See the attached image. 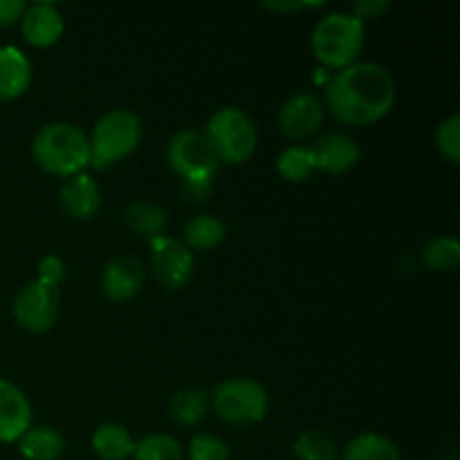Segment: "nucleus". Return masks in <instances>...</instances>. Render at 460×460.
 <instances>
[{"label":"nucleus","mask_w":460,"mask_h":460,"mask_svg":"<svg viewBox=\"0 0 460 460\" xmlns=\"http://www.w3.org/2000/svg\"><path fill=\"white\" fill-rule=\"evenodd\" d=\"M395 103V81L380 63L362 61L331 76L326 106L337 121L349 126H371Z\"/></svg>","instance_id":"nucleus-1"},{"label":"nucleus","mask_w":460,"mask_h":460,"mask_svg":"<svg viewBox=\"0 0 460 460\" xmlns=\"http://www.w3.org/2000/svg\"><path fill=\"white\" fill-rule=\"evenodd\" d=\"M31 155L45 173L72 178L90 164L88 135L70 121H52L36 133Z\"/></svg>","instance_id":"nucleus-2"},{"label":"nucleus","mask_w":460,"mask_h":460,"mask_svg":"<svg viewBox=\"0 0 460 460\" xmlns=\"http://www.w3.org/2000/svg\"><path fill=\"white\" fill-rule=\"evenodd\" d=\"M364 48V22L353 13L332 12L317 22L313 31V52L319 61L332 70L358 63Z\"/></svg>","instance_id":"nucleus-3"},{"label":"nucleus","mask_w":460,"mask_h":460,"mask_svg":"<svg viewBox=\"0 0 460 460\" xmlns=\"http://www.w3.org/2000/svg\"><path fill=\"white\" fill-rule=\"evenodd\" d=\"M142 139V119L133 111L117 108L106 112L94 124L90 142V164L94 169H108L124 160L137 148Z\"/></svg>","instance_id":"nucleus-4"},{"label":"nucleus","mask_w":460,"mask_h":460,"mask_svg":"<svg viewBox=\"0 0 460 460\" xmlns=\"http://www.w3.org/2000/svg\"><path fill=\"white\" fill-rule=\"evenodd\" d=\"M205 137L209 139L220 162L241 164L252 157L259 135L250 115H245L241 108L227 106L209 117Z\"/></svg>","instance_id":"nucleus-5"},{"label":"nucleus","mask_w":460,"mask_h":460,"mask_svg":"<svg viewBox=\"0 0 460 460\" xmlns=\"http://www.w3.org/2000/svg\"><path fill=\"white\" fill-rule=\"evenodd\" d=\"M214 411L223 422L236 427L256 425L268 416V391L250 377H232L214 391Z\"/></svg>","instance_id":"nucleus-6"},{"label":"nucleus","mask_w":460,"mask_h":460,"mask_svg":"<svg viewBox=\"0 0 460 460\" xmlns=\"http://www.w3.org/2000/svg\"><path fill=\"white\" fill-rule=\"evenodd\" d=\"M166 160H169L171 169L189 182H196V180L214 182L220 166L209 139L196 130H180L178 135H173L166 146Z\"/></svg>","instance_id":"nucleus-7"},{"label":"nucleus","mask_w":460,"mask_h":460,"mask_svg":"<svg viewBox=\"0 0 460 460\" xmlns=\"http://www.w3.org/2000/svg\"><path fill=\"white\" fill-rule=\"evenodd\" d=\"M58 304H61L58 288L36 279L18 290L12 305L13 319L27 332H36V335L48 332L58 317Z\"/></svg>","instance_id":"nucleus-8"},{"label":"nucleus","mask_w":460,"mask_h":460,"mask_svg":"<svg viewBox=\"0 0 460 460\" xmlns=\"http://www.w3.org/2000/svg\"><path fill=\"white\" fill-rule=\"evenodd\" d=\"M151 263L157 283L166 290H180L193 274V252L166 234L151 238Z\"/></svg>","instance_id":"nucleus-9"},{"label":"nucleus","mask_w":460,"mask_h":460,"mask_svg":"<svg viewBox=\"0 0 460 460\" xmlns=\"http://www.w3.org/2000/svg\"><path fill=\"white\" fill-rule=\"evenodd\" d=\"M322 121L323 103L313 93L295 94L279 111V128L288 139H295V142L313 137Z\"/></svg>","instance_id":"nucleus-10"},{"label":"nucleus","mask_w":460,"mask_h":460,"mask_svg":"<svg viewBox=\"0 0 460 460\" xmlns=\"http://www.w3.org/2000/svg\"><path fill=\"white\" fill-rule=\"evenodd\" d=\"M313 157L314 169L326 171V173L341 175L353 169L359 160V146L353 137L346 133H326L314 139L308 146Z\"/></svg>","instance_id":"nucleus-11"},{"label":"nucleus","mask_w":460,"mask_h":460,"mask_svg":"<svg viewBox=\"0 0 460 460\" xmlns=\"http://www.w3.org/2000/svg\"><path fill=\"white\" fill-rule=\"evenodd\" d=\"M30 427V400L16 385L0 377V443H18Z\"/></svg>","instance_id":"nucleus-12"},{"label":"nucleus","mask_w":460,"mask_h":460,"mask_svg":"<svg viewBox=\"0 0 460 460\" xmlns=\"http://www.w3.org/2000/svg\"><path fill=\"white\" fill-rule=\"evenodd\" d=\"M144 265L133 256H117L106 265L102 277V288L108 299L130 301L139 295L144 286Z\"/></svg>","instance_id":"nucleus-13"},{"label":"nucleus","mask_w":460,"mask_h":460,"mask_svg":"<svg viewBox=\"0 0 460 460\" xmlns=\"http://www.w3.org/2000/svg\"><path fill=\"white\" fill-rule=\"evenodd\" d=\"M21 30L27 43L34 48H49L61 39L63 16L52 3L30 4L21 18Z\"/></svg>","instance_id":"nucleus-14"},{"label":"nucleus","mask_w":460,"mask_h":460,"mask_svg":"<svg viewBox=\"0 0 460 460\" xmlns=\"http://www.w3.org/2000/svg\"><path fill=\"white\" fill-rule=\"evenodd\" d=\"M102 207V189L90 175H72L61 187V209L75 220H90Z\"/></svg>","instance_id":"nucleus-15"},{"label":"nucleus","mask_w":460,"mask_h":460,"mask_svg":"<svg viewBox=\"0 0 460 460\" xmlns=\"http://www.w3.org/2000/svg\"><path fill=\"white\" fill-rule=\"evenodd\" d=\"M31 81V63L25 54L13 45L0 48V102H13Z\"/></svg>","instance_id":"nucleus-16"},{"label":"nucleus","mask_w":460,"mask_h":460,"mask_svg":"<svg viewBox=\"0 0 460 460\" xmlns=\"http://www.w3.org/2000/svg\"><path fill=\"white\" fill-rule=\"evenodd\" d=\"M18 449L25 460H58L66 449V440L54 427H30L18 440Z\"/></svg>","instance_id":"nucleus-17"},{"label":"nucleus","mask_w":460,"mask_h":460,"mask_svg":"<svg viewBox=\"0 0 460 460\" xmlns=\"http://www.w3.org/2000/svg\"><path fill=\"white\" fill-rule=\"evenodd\" d=\"M93 449L102 460H126L133 456L135 440L126 427L108 422L93 434Z\"/></svg>","instance_id":"nucleus-18"},{"label":"nucleus","mask_w":460,"mask_h":460,"mask_svg":"<svg viewBox=\"0 0 460 460\" xmlns=\"http://www.w3.org/2000/svg\"><path fill=\"white\" fill-rule=\"evenodd\" d=\"M225 236H227V227H225L223 220L209 214H200L184 225L182 243L189 250L205 252L218 247L225 241Z\"/></svg>","instance_id":"nucleus-19"},{"label":"nucleus","mask_w":460,"mask_h":460,"mask_svg":"<svg viewBox=\"0 0 460 460\" xmlns=\"http://www.w3.org/2000/svg\"><path fill=\"white\" fill-rule=\"evenodd\" d=\"M124 223L130 232L139 234V236H146L148 241H151V238L162 236V234H164L166 211L162 209L160 205L139 200V202H133V205L126 207Z\"/></svg>","instance_id":"nucleus-20"},{"label":"nucleus","mask_w":460,"mask_h":460,"mask_svg":"<svg viewBox=\"0 0 460 460\" xmlns=\"http://www.w3.org/2000/svg\"><path fill=\"white\" fill-rule=\"evenodd\" d=\"M341 460H402L394 440L380 434H359L346 445Z\"/></svg>","instance_id":"nucleus-21"},{"label":"nucleus","mask_w":460,"mask_h":460,"mask_svg":"<svg viewBox=\"0 0 460 460\" xmlns=\"http://www.w3.org/2000/svg\"><path fill=\"white\" fill-rule=\"evenodd\" d=\"M209 409V394L202 389H184L171 400V420L180 427H193L207 416Z\"/></svg>","instance_id":"nucleus-22"},{"label":"nucleus","mask_w":460,"mask_h":460,"mask_svg":"<svg viewBox=\"0 0 460 460\" xmlns=\"http://www.w3.org/2000/svg\"><path fill=\"white\" fill-rule=\"evenodd\" d=\"M422 261L434 272H452L460 263V243L454 236H436L422 247Z\"/></svg>","instance_id":"nucleus-23"},{"label":"nucleus","mask_w":460,"mask_h":460,"mask_svg":"<svg viewBox=\"0 0 460 460\" xmlns=\"http://www.w3.org/2000/svg\"><path fill=\"white\" fill-rule=\"evenodd\" d=\"M133 460H182V447L173 436L153 434L135 443Z\"/></svg>","instance_id":"nucleus-24"},{"label":"nucleus","mask_w":460,"mask_h":460,"mask_svg":"<svg viewBox=\"0 0 460 460\" xmlns=\"http://www.w3.org/2000/svg\"><path fill=\"white\" fill-rule=\"evenodd\" d=\"M296 460H337V445L323 431H305L295 440Z\"/></svg>","instance_id":"nucleus-25"},{"label":"nucleus","mask_w":460,"mask_h":460,"mask_svg":"<svg viewBox=\"0 0 460 460\" xmlns=\"http://www.w3.org/2000/svg\"><path fill=\"white\" fill-rule=\"evenodd\" d=\"M277 171L288 180V182H304V180H308L314 171L313 157H310L308 148L288 146L286 151L279 155Z\"/></svg>","instance_id":"nucleus-26"},{"label":"nucleus","mask_w":460,"mask_h":460,"mask_svg":"<svg viewBox=\"0 0 460 460\" xmlns=\"http://www.w3.org/2000/svg\"><path fill=\"white\" fill-rule=\"evenodd\" d=\"M436 148L445 160L458 164L460 160V117L452 115L436 130Z\"/></svg>","instance_id":"nucleus-27"},{"label":"nucleus","mask_w":460,"mask_h":460,"mask_svg":"<svg viewBox=\"0 0 460 460\" xmlns=\"http://www.w3.org/2000/svg\"><path fill=\"white\" fill-rule=\"evenodd\" d=\"M229 447L225 440L211 434L193 436L189 443V460H229Z\"/></svg>","instance_id":"nucleus-28"},{"label":"nucleus","mask_w":460,"mask_h":460,"mask_svg":"<svg viewBox=\"0 0 460 460\" xmlns=\"http://www.w3.org/2000/svg\"><path fill=\"white\" fill-rule=\"evenodd\" d=\"M36 272H39V281L58 288L61 286L63 279H66V261L57 254L43 256V259L39 261V268H36Z\"/></svg>","instance_id":"nucleus-29"},{"label":"nucleus","mask_w":460,"mask_h":460,"mask_svg":"<svg viewBox=\"0 0 460 460\" xmlns=\"http://www.w3.org/2000/svg\"><path fill=\"white\" fill-rule=\"evenodd\" d=\"M389 7L391 3H386V0H358V3H353V16L364 22L371 21V18H377Z\"/></svg>","instance_id":"nucleus-30"},{"label":"nucleus","mask_w":460,"mask_h":460,"mask_svg":"<svg viewBox=\"0 0 460 460\" xmlns=\"http://www.w3.org/2000/svg\"><path fill=\"white\" fill-rule=\"evenodd\" d=\"M25 9L27 4L22 0H0V27H9L21 21Z\"/></svg>","instance_id":"nucleus-31"},{"label":"nucleus","mask_w":460,"mask_h":460,"mask_svg":"<svg viewBox=\"0 0 460 460\" xmlns=\"http://www.w3.org/2000/svg\"><path fill=\"white\" fill-rule=\"evenodd\" d=\"M211 180H196V182H189L182 180V196L189 202H205L211 196Z\"/></svg>","instance_id":"nucleus-32"},{"label":"nucleus","mask_w":460,"mask_h":460,"mask_svg":"<svg viewBox=\"0 0 460 460\" xmlns=\"http://www.w3.org/2000/svg\"><path fill=\"white\" fill-rule=\"evenodd\" d=\"M323 3H279V0H270V3H263L261 7L270 9V12L277 13H288V12H301V9H310V7H322Z\"/></svg>","instance_id":"nucleus-33"}]
</instances>
